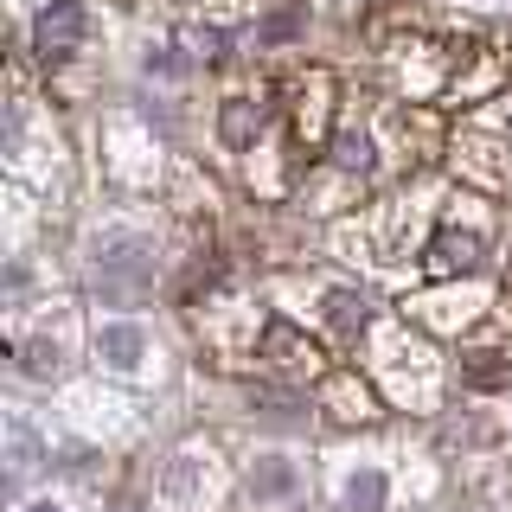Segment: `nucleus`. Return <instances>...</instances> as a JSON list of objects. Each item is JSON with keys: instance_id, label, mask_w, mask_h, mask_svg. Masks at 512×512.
<instances>
[{"instance_id": "obj_1", "label": "nucleus", "mask_w": 512, "mask_h": 512, "mask_svg": "<svg viewBox=\"0 0 512 512\" xmlns=\"http://www.w3.org/2000/svg\"><path fill=\"white\" fill-rule=\"evenodd\" d=\"M90 276L103 282V295H128V288H148L154 282V256H148L141 237H96Z\"/></svg>"}, {"instance_id": "obj_2", "label": "nucleus", "mask_w": 512, "mask_h": 512, "mask_svg": "<svg viewBox=\"0 0 512 512\" xmlns=\"http://www.w3.org/2000/svg\"><path fill=\"white\" fill-rule=\"evenodd\" d=\"M84 7H77V0H52V7H45L39 13V26H32V32H39V52L45 58H71L77 52V45H84Z\"/></svg>"}, {"instance_id": "obj_3", "label": "nucleus", "mask_w": 512, "mask_h": 512, "mask_svg": "<svg viewBox=\"0 0 512 512\" xmlns=\"http://www.w3.org/2000/svg\"><path fill=\"white\" fill-rule=\"evenodd\" d=\"M96 359L116 365V372H135V365L148 359V333H141L135 320H109V327H96Z\"/></svg>"}, {"instance_id": "obj_4", "label": "nucleus", "mask_w": 512, "mask_h": 512, "mask_svg": "<svg viewBox=\"0 0 512 512\" xmlns=\"http://www.w3.org/2000/svg\"><path fill=\"white\" fill-rule=\"evenodd\" d=\"M167 500H180V506H192V500H205V487H212V455H199V448H186V455H173L167 461Z\"/></svg>"}, {"instance_id": "obj_5", "label": "nucleus", "mask_w": 512, "mask_h": 512, "mask_svg": "<svg viewBox=\"0 0 512 512\" xmlns=\"http://www.w3.org/2000/svg\"><path fill=\"white\" fill-rule=\"evenodd\" d=\"M295 487H301V474H295V461H282V455H263L250 468V493H256V500H288Z\"/></svg>"}, {"instance_id": "obj_6", "label": "nucleus", "mask_w": 512, "mask_h": 512, "mask_svg": "<svg viewBox=\"0 0 512 512\" xmlns=\"http://www.w3.org/2000/svg\"><path fill=\"white\" fill-rule=\"evenodd\" d=\"M429 269H436V276H468V269H480V237L474 231H448L442 244H436V256H429Z\"/></svg>"}, {"instance_id": "obj_7", "label": "nucleus", "mask_w": 512, "mask_h": 512, "mask_svg": "<svg viewBox=\"0 0 512 512\" xmlns=\"http://www.w3.org/2000/svg\"><path fill=\"white\" fill-rule=\"evenodd\" d=\"M263 352H276V365H295V372L308 365V372H314V346H301L288 320H269V327H263Z\"/></svg>"}, {"instance_id": "obj_8", "label": "nucleus", "mask_w": 512, "mask_h": 512, "mask_svg": "<svg viewBox=\"0 0 512 512\" xmlns=\"http://www.w3.org/2000/svg\"><path fill=\"white\" fill-rule=\"evenodd\" d=\"M256 128H263V103H250V96H231V103H224V141H237V148H244Z\"/></svg>"}, {"instance_id": "obj_9", "label": "nucleus", "mask_w": 512, "mask_h": 512, "mask_svg": "<svg viewBox=\"0 0 512 512\" xmlns=\"http://www.w3.org/2000/svg\"><path fill=\"white\" fill-rule=\"evenodd\" d=\"M327 320H333V333H359L365 320H372V314H365V295H346V288H333V295H327Z\"/></svg>"}, {"instance_id": "obj_10", "label": "nucleus", "mask_w": 512, "mask_h": 512, "mask_svg": "<svg viewBox=\"0 0 512 512\" xmlns=\"http://www.w3.org/2000/svg\"><path fill=\"white\" fill-rule=\"evenodd\" d=\"M58 365H64L58 340H26V346H20V372H26V378H58Z\"/></svg>"}, {"instance_id": "obj_11", "label": "nucleus", "mask_w": 512, "mask_h": 512, "mask_svg": "<svg viewBox=\"0 0 512 512\" xmlns=\"http://www.w3.org/2000/svg\"><path fill=\"white\" fill-rule=\"evenodd\" d=\"M346 500H352V512H378L384 506V474H372V468L352 474L346 480Z\"/></svg>"}, {"instance_id": "obj_12", "label": "nucleus", "mask_w": 512, "mask_h": 512, "mask_svg": "<svg viewBox=\"0 0 512 512\" xmlns=\"http://www.w3.org/2000/svg\"><path fill=\"white\" fill-rule=\"evenodd\" d=\"M250 404L263 410V416H282V423H295V416H301V397L276 391V384H256V391H250Z\"/></svg>"}, {"instance_id": "obj_13", "label": "nucleus", "mask_w": 512, "mask_h": 512, "mask_svg": "<svg viewBox=\"0 0 512 512\" xmlns=\"http://www.w3.org/2000/svg\"><path fill=\"white\" fill-rule=\"evenodd\" d=\"M7 461H13V474L39 468V436H32L26 423H13V429H7Z\"/></svg>"}, {"instance_id": "obj_14", "label": "nucleus", "mask_w": 512, "mask_h": 512, "mask_svg": "<svg viewBox=\"0 0 512 512\" xmlns=\"http://www.w3.org/2000/svg\"><path fill=\"white\" fill-rule=\"evenodd\" d=\"M340 160H346V167H372V148H365V141H340Z\"/></svg>"}, {"instance_id": "obj_15", "label": "nucleus", "mask_w": 512, "mask_h": 512, "mask_svg": "<svg viewBox=\"0 0 512 512\" xmlns=\"http://www.w3.org/2000/svg\"><path fill=\"white\" fill-rule=\"evenodd\" d=\"M20 512H64L58 500H32V506H20Z\"/></svg>"}, {"instance_id": "obj_16", "label": "nucleus", "mask_w": 512, "mask_h": 512, "mask_svg": "<svg viewBox=\"0 0 512 512\" xmlns=\"http://www.w3.org/2000/svg\"><path fill=\"white\" fill-rule=\"evenodd\" d=\"M109 512H141V500H116V506H109Z\"/></svg>"}]
</instances>
